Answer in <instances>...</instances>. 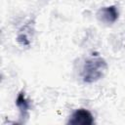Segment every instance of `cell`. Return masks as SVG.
I'll list each match as a JSON object with an SVG mask.
<instances>
[{
  "mask_svg": "<svg viewBox=\"0 0 125 125\" xmlns=\"http://www.w3.org/2000/svg\"><path fill=\"white\" fill-rule=\"evenodd\" d=\"M107 69L105 61L101 57L89 58L82 67L81 76L85 83H93L101 79Z\"/></svg>",
  "mask_w": 125,
  "mask_h": 125,
  "instance_id": "cell-1",
  "label": "cell"
},
{
  "mask_svg": "<svg viewBox=\"0 0 125 125\" xmlns=\"http://www.w3.org/2000/svg\"><path fill=\"white\" fill-rule=\"evenodd\" d=\"M93 123L94 117L92 113L85 108L76 109L67 121V124L70 125H92Z\"/></svg>",
  "mask_w": 125,
  "mask_h": 125,
  "instance_id": "cell-2",
  "label": "cell"
},
{
  "mask_svg": "<svg viewBox=\"0 0 125 125\" xmlns=\"http://www.w3.org/2000/svg\"><path fill=\"white\" fill-rule=\"evenodd\" d=\"M97 18L100 21L104 23H113L118 19V11L115 6H107L101 8L97 13Z\"/></svg>",
  "mask_w": 125,
  "mask_h": 125,
  "instance_id": "cell-3",
  "label": "cell"
},
{
  "mask_svg": "<svg viewBox=\"0 0 125 125\" xmlns=\"http://www.w3.org/2000/svg\"><path fill=\"white\" fill-rule=\"evenodd\" d=\"M16 104L17 106L19 107L20 111H21V117H26L28 116V110H29V107H30V104H29V102L27 101V99L25 98V95H24V92H20L18 97H17V100H16Z\"/></svg>",
  "mask_w": 125,
  "mask_h": 125,
  "instance_id": "cell-4",
  "label": "cell"
},
{
  "mask_svg": "<svg viewBox=\"0 0 125 125\" xmlns=\"http://www.w3.org/2000/svg\"><path fill=\"white\" fill-rule=\"evenodd\" d=\"M18 42L20 43V44H21L22 46H28L29 44H30V40H29V38L27 37V35L25 34V33H22V32H21L19 35H18Z\"/></svg>",
  "mask_w": 125,
  "mask_h": 125,
  "instance_id": "cell-5",
  "label": "cell"
}]
</instances>
